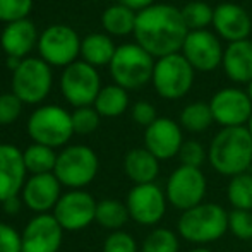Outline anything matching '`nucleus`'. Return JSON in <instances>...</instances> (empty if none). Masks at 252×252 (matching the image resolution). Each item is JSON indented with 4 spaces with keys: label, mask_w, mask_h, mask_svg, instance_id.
<instances>
[{
    "label": "nucleus",
    "mask_w": 252,
    "mask_h": 252,
    "mask_svg": "<svg viewBox=\"0 0 252 252\" xmlns=\"http://www.w3.org/2000/svg\"><path fill=\"white\" fill-rule=\"evenodd\" d=\"M98 202L84 190H72L63 194L53 208V216L63 230L77 232L86 228L96 218Z\"/></svg>",
    "instance_id": "13"
},
{
    "label": "nucleus",
    "mask_w": 252,
    "mask_h": 252,
    "mask_svg": "<svg viewBox=\"0 0 252 252\" xmlns=\"http://www.w3.org/2000/svg\"><path fill=\"white\" fill-rule=\"evenodd\" d=\"M247 129H249V132H251V137H252V115H251L249 122H247Z\"/></svg>",
    "instance_id": "46"
},
{
    "label": "nucleus",
    "mask_w": 252,
    "mask_h": 252,
    "mask_svg": "<svg viewBox=\"0 0 252 252\" xmlns=\"http://www.w3.org/2000/svg\"><path fill=\"white\" fill-rule=\"evenodd\" d=\"M23 63V59H17V57H9L7 59V67L12 70H17V67Z\"/></svg>",
    "instance_id": "43"
},
{
    "label": "nucleus",
    "mask_w": 252,
    "mask_h": 252,
    "mask_svg": "<svg viewBox=\"0 0 252 252\" xmlns=\"http://www.w3.org/2000/svg\"><path fill=\"white\" fill-rule=\"evenodd\" d=\"M129 96L127 91L120 86H106L103 88L94 101V110L101 117H119L127 110Z\"/></svg>",
    "instance_id": "26"
},
{
    "label": "nucleus",
    "mask_w": 252,
    "mask_h": 252,
    "mask_svg": "<svg viewBox=\"0 0 252 252\" xmlns=\"http://www.w3.org/2000/svg\"><path fill=\"white\" fill-rule=\"evenodd\" d=\"M98 156L88 146H69L59 156L55 163V177L62 186L79 190L93 182L98 173Z\"/></svg>",
    "instance_id": "7"
},
{
    "label": "nucleus",
    "mask_w": 252,
    "mask_h": 252,
    "mask_svg": "<svg viewBox=\"0 0 252 252\" xmlns=\"http://www.w3.org/2000/svg\"><path fill=\"white\" fill-rule=\"evenodd\" d=\"M213 119L223 127H244L252 115L249 94L237 88L220 90L209 101Z\"/></svg>",
    "instance_id": "14"
},
{
    "label": "nucleus",
    "mask_w": 252,
    "mask_h": 252,
    "mask_svg": "<svg viewBox=\"0 0 252 252\" xmlns=\"http://www.w3.org/2000/svg\"><path fill=\"white\" fill-rule=\"evenodd\" d=\"M213 14H215V9H211L206 2H189L182 9L184 21L189 31L206 30V26L213 23Z\"/></svg>",
    "instance_id": "32"
},
{
    "label": "nucleus",
    "mask_w": 252,
    "mask_h": 252,
    "mask_svg": "<svg viewBox=\"0 0 252 252\" xmlns=\"http://www.w3.org/2000/svg\"><path fill=\"white\" fill-rule=\"evenodd\" d=\"M189 252H213V251L206 249V247H196V249H192V251H189Z\"/></svg>",
    "instance_id": "44"
},
{
    "label": "nucleus",
    "mask_w": 252,
    "mask_h": 252,
    "mask_svg": "<svg viewBox=\"0 0 252 252\" xmlns=\"http://www.w3.org/2000/svg\"><path fill=\"white\" fill-rule=\"evenodd\" d=\"M166 201V194L156 184H143L134 186L129 190L126 206L134 221L144 226H153L165 216Z\"/></svg>",
    "instance_id": "12"
},
{
    "label": "nucleus",
    "mask_w": 252,
    "mask_h": 252,
    "mask_svg": "<svg viewBox=\"0 0 252 252\" xmlns=\"http://www.w3.org/2000/svg\"><path fill=\"white\" fill-rule=\"evenodd\" d=\"M179 235L168 228H155L143 242L141 252H179Z\"/></svg>",
    "instance_id": "31"
},
{
    "label": "nucleus",
    "mask_w": 252,
    "mask_h": 252,
    "mask_svg": "<svg viewBox=\"0 0 252 252\" xmlns=\"http://www.w3.org/2000/svg\"><path fill=\"white\" fill-rule=\"evenodd\" d=\"M110 72L117 86L124 90H137L153 81L155 60L137 43H127L117 48L110 62Z\"/></svg>",
    "instance_id": "4"
},
{
    "label": "nucleus",
    "mask_w": 252,
    "mask_h": 252,
    "mask_svg": "<svg viewBox=\"0 0 252 252\" xmlns=\"http://www.w3.org/2000/svg\"><path fill=\"white\" fill-rule=\"evenodd\" d=\"M103 252H137V244L130 233L119 230L105 240Z\"/></svg>",
    "instance_id": "38"
},
{
    "label": "nucleus",
    "mask_w": 252,
    "mask_h": 252,
    "mask_svg": "<svg viewBox=\"0 0 252 252\" xmlns=\"http://www.w3.org/2000/svg\"><path fill=\"white\" fill-rule=\"evenodd\" d=\"M0 252H23V235L5 223H0Z\"/></svg>",
    "instance_id": "39"
},
{
    "label": "nucleus",
    "mask_w": 252,
    "mask_h": 252,
    "mask_svg": "<svg viewBox=\"0 0 252 252\" xmlns=\"http://www.w3.org/2000/svg\"><path fill=\"white\" fill-rule=\"evenodd\" d=\"M100 124V113L90 106L77 108L72 113V127L76 134H91Z\"/></svg>",
    "instance_id": "35"
},
{
    "label": "nucleus",
    "mask_w": 252,
    "mask_h": 252,
    "mask_svg": "<svg viewBox=\"0 0 252 252\" xmlns=\"http://www.w3.org/2000/svg\"><path fill=\"white\" fill-rule=\"evenodd\" d=\"M213 122L215 119H213L209 103H190L180 112V126L189 132H204Z\"/></svg>",
    "instance_id": "29"
},
{
    "label": "nucleus",
    "mask_w": 252,
    "mask_h": 252,
    "mask_svg": "<svg viewBox=\"0 0 252 252\" xmlns=\"http://www.w3.org/2000/svg\"><path fill=\"white\" fill-rule=\"evenodd\" d=\"M63 228L53 215L43 213L31 220L23 232V252H59Z\"/></svg>",
    "instance_id": "16"
},
{
    "label": "nucleus",
    "mask_w": 252,
    "mask_h": 252,
    "mask_svg": "<svg viewBox=\"0 0 252 252\" xmlns=\"http://www.w3.org/2000/svg\"><path fill=\"white\" fill-rule=\"evenodd\" d=\"M223 69L233 83L252 81V41H235L223 53Z\"/></svg>",
    "instance_id": "22"
},
{
    "label": "nucleus",
    "mask_w": 252,
    "mask_h": 252,
    "mask_svg": "<svg viewBox=\"0 0 252 252\" xmlns=\"http://www.w3.org/2000/svg\"><path fill=\"white\" fill-rule=\"evenodd\" d=\"M124 170L136 186L155 184V179L159 173V159L146 148H136L124 158Z\"/></svg>",
    "instance_id": "23"
},
{
    "label": "nucleus",
    "mask_w": 252,
    "mask_h": 252,
    "mask_svg": "<svg viewBox=\"0 0 252 252\" xmlns=\"http://www.w3.org/2000/svg\"><path fill=\"white\" fill-rule=\"evenodd\" d=\"M213 26L221 38L230 43L244 41L252 31L251 16L244 7L232 2L220 3L213 14Z\"/></svg>",
    "instance_id": "19"
},
{
    "label": "nucleus",
    "mask_w": 252,
    "mask_h": 252,
    "mask_svg": "<svg viewBox=\"0 0 252 252\" xmlns=\"http://www.w3.org/2000/svg\"><path fill=\"white\" fill-rule=\"evenodd\" d=\"M115 52H117L115 45H113V41L106 34L93 33V34H88L81 41V55H83L84 62L93 67L110 63L113 55H115Z\"/></svg>",
    "instance_id": "24"
},
{
    "label": "nucleus",
    "mask_w": 252,
    "mask_h": 252,
    "mask_svg": "<svg viewBox=\"0 0 252 252\" xmlns=\"http://www.w3.org/2000/svg\"><path fill=\"white\" fill-rule=\"evenodd\" d=\"M146 150L155 155L158 159H170L179 156V151L184 144L182 129L172 119H156L144 132Z\"/></svg>",
    "instance_id": "17"
},
{
    "label": "nucleus",
    "mask_w": 252,
    "mask_h": 252,
    "mask_svg": "<svg viewBox=\"0 0 252 252\" xmlns=\"http://www.w3.org/2000/svg\"><path fill=\"white\" fill-rule=\"evenodd\" d=\"M194 83V69L180 53L158 59L153 72L156 93L166 100H179L186 96Z\"/></svg>",
    "instance_id": "6"
},
{
    "label": "nucleus",
    "mask_w": 252,
    "mask_h": 252,
    "mask_svg": "<svg viewBox=\"0 0 252 252\" xmlns=\"http://www.w3.org/2000/svg\"><path fill=\"white\" fill-rule=\"evenodd\" d=\"M129 209L126 204L115 199H103L96 206V221L103 228H110L119 232L129 220Z\"/></svg>",
    "instance_id": "28"
},
{
    "label": "nucleus",
    "mask_w": 252,
    "mask_h": 252,
    "mask_svg": "<svg viewBox=\"0 0 252 252\" xmlns=\"http://www.w3.org/2000/svg\"><path fill=\"white\" fill-rule=\"evenodd\" d=\"M60 186L59 179L55 173H43V175H33L26 184H24L23 196L24 204L31 211L43 215L48 209L55 208L60 196Z\"/></svg>",
    "instance_id": "20"
},
{
    "label": "nucleus",
    "mask_w": 252,
    "mask_h": 252,
    "mask_svg": "<svg viewBox=\"0 0 252 252\" xmlns=\"http://www.w3.org/2000/svg\"><path fill=\"white\" fill-rule=\"evenodd\" d=\"M155 0H120V3L122 5H126V7H129V9H132V10H144V9H148V7H151V5H155Z\"/></svg>",
    "instance_id": "41"
},
{
    "label": "nucleus",
    "mask_w": 252,
    "mask_h": 252,
    "mask_svg": "<svg viewBox=\"0 0 252 252\" xmlns=\"http://www.w3.org/2000/svg\"><path fill=\"white\" fill-rule=\"evenodd\" d=\"M209 163L225 177L246 173L252 165V137L246 126L223 127L211 141Z\"/></svg>",
    "instance_id": "2"
},
{
    "label": "nucleus",
    "mask_w": 252,
    "mask_h": 252,
    "mask_svg": "<svg viewBox=\"0 0 252 252\" xmlns=\"http://www.w3.org/2000/svg\"><path fill=\"white\" fill-rule=\"evenodd\" d=\"M33 0H0V21L5 23H16V21L26 19L31 12Z\"/></svg>",
    "instance_id": "34"
},
{
    "label": "nucleus",
    "mask_w": 252,
    "mask_h": 252,
    "mask_svg": "<svg viewBox=\"0 0 252 252\" xmlns=\"http://www.w3.org/2000/svg\"><path fill=\"white\" fill-rule=\"evenodd\" d=\"M26 172L23 153L12 144H0V202L24 189Z\"/></svg>",
    "instance_id": "18"
},
{
    "label": "nucleus",
    "mask_w": 252,
    "mask_h": 252,
    "mask_svg": "<svg viewBox=\"0 0 252 252\" xmlns=\"http://www.w3.org/2000/svg\"><path fill=\"white\" fill-rule=\"evenodd\" d=\"M136 17L137 14H134L132 9L122 5H112L103 12L101 16V24L110 34H117V36H124L129 34L136 28Z\"/></svg>",
    "instance_id": "25"
},
{
    "label": "nucleus",
    "mask_w": 252,
    "mask_h": 252,
    "mask_svg": "<svg viewBox=\"0 0 252 252\" xmlns=\"http://www.w3.org/2000/svg\"><path fill=\"white\" fill-rule=\"evenodd\" d=\"M38 48L43 60L50 65H70L81 52L77 33L69 26L57 24L41 33Z\"/></svg>",
    "instance_id": "11"
},
{
    "label": "nucleus",
    "mask_w": 252,
    "mask_h": 252,
    "mask_svg": "<svg viewBox=\"0 0 252 252\" xmlns=\"http://www.w3.org/2000/svg\"><path fill=\"white\" fill-rule=\"evenodd\" d=\"M132 119L136 120L139 126L150 127L158 117H156V110L150 101H137L132 108Z\"/></svg>",
    "instance_id": "40"
},
{
    "label": "nucleus",
    "mask_w": 252,
    "mask_h": 252,
    "mask_svg": "<svg viewBox=\"0 0 252 252\" xmlns=\"http://www.w3.org/2000/svg\"><path fill=\"white\" fill-rule=\"evenodd\" d=\"M206 177L201 168L180 165L173 170L166 182V199L177 209H192L199 206L206 196Z\"/></svg>",
    "instance_id": "9"
},
{
    "label": "nucleus",
    "mask_w": 252,
    "mask_h": 252,
    "mask_svg": "<svg viewBox=\"0 0 252 252\" xmlns=\"http://www.w3.org/2000/svg\"><path fill=\"white\" fill-rule=\"evenodd\" d=\"M24 165L26 170L33 175H43V173H53L57 163V155L52 148L43 146V144H31L26 151L23 153Z\"/></svg>",
    "instance_id": "27"
},
{
    "label": "nucleus",
    "mask_w": 252,
    "mask_h": 252,
    "mask_svg": "<svg viewBox=\"0 0 252 252\" xmlns=\"http://www.w3.org/2000/svg\"><path fill=\"white\" fill-rule=\"evenodd\" d=\"M226 196L233 209L252 211V173L246 172L230 179Z\"/></svg>",
    "instance_id": "30"
},
{
    "label": "nucleus",
    "mask_w": 252,
    "mask_h": 252,
    "mask_svg": "<svg viewBox=\"0 0 252 252\" xmlns=\"http://www.w3.org/2000/svg\"><path fill=\"white\" fill-rule=\"evenodd\" d=\"M228 230L239 240H252V211L232 209L228 213Z\"/></svg>",
    "instance_id": "33"
},
{
    "label": "nucleus",
    "mask_w": 252,
    "mask_h": 252,
    "mask_svg": "<svg viewBox=\"0 0 252 252\" xmlns=\"http://www.w3.org/2000/svg\"><path fill=\"white\" fill-rule=\"evenodd\" d=\"M52 88V70L41 59H24L14 70L12 93L23 103H38L47 98Z\"/></svg>",
    "instance_id": "8"
},
{
    "label": "nucleus",
    "mask_w": 252,
    "mask_h": 252,
    "mask_svg": "<svg viewBox=\"0 0 252 252\" xmlns=\"http://www.w3.org/2000/svg\"><path fill=\"white\" fill-rule=\"evenodd\" d=\"M182 50L192 69L202 72L215 70L223 62V53H225L221 50L220 40L208 30L189 31Z\"/></svg>",
    "instance_id": "15"
},
{
    "label": "nucleus",
    "mask_w": 252,
    "mask_h": 252,
    "mask_svg": "<svg viewBox=\"0 0 252 252\" xmlns=\"http://www.w3.org/2000/svg\"><path fill=\"white\" fill-rule=\"evenodd\" d=\"M134 34L139 47L150 55L163 59L182 50L189 28L180 9L168 3H155L137 12Z\"/></svg>",
    "instance_id": "1"
},
{
    "label": "nucleus",
    "mask_w": 252,
    "mask_h": 252,
    "mask_svg": "<svg viewBox=\"0 0 252 252\" xmlns=\"http://www.w3.org/2000/svg\"><path fill=\"white\" fill-rule=\"evenodd\" d=\"M179 235L197 246L220 240L228 232V213L216 202H201L182 213L177 223Z\"/></svg>",
    "instance_id": "3"
},
{
    "label": "nucleus",
    "mask_w": 252,
    "mask_h": 252,
    "mask_svg": "<svg viewBox=\"0 0 252 252\" xmlns=\"http://www.w3.org/2000/svg\"><path fill=\"white\" fill-rule=\"evenodd\" d=\"M247 94H249V98H251V101H252V81L249 83V88H247Z\"/></svg>",
    "instance_id": "45"
},
{
    "label": "nucleus",
    "mask_w": 252,
    "mask_h": 252,
    "mask_svg": "<svg viewBox=\"0 0 252 252\" xmlns=\"http://www.w3.org/2000/svg\"><path fill=\"white\" fill-rule=\"evenodd\" d=\"M2 204H3V209H5L7 215H16L21 208V199L17 196H14V197H10V199L3 201Z\"/></svg>",
    "instance_id": "42"
},
{
    "label": "nucleus",
    "mask_w": 252,
    "mask_h": 252,
    "mask_svg": "<svg viewBox=\"0 0 252 252\" xmlns=\"http://www.w3.org/2000/svg\"><path fill=\"white\" fill-rule=\"evenodd\" d=\"M36 40L38 33L34 24L30 19H21L7 24V28L2 33V38H0V45L9 57L23 59L26 53L31 52Z\"/></svg>",
    "instance_id": "21"
},
{
    "label": "nucleus",
    "mask_w": 252,
    "mask_h": 252,
    "mask_svg": "<svg viewBox=\"0 0 252 252\" xmlns=\"http://www.w3.org/2000/svg\"><path fill=\"white\" fill-rule=\"evenodd\" d=\"M23 110V101L14 93L0 94V126H7L17 120Z\"/></svg>",
    "instance_id": "37"
},
{
    "label": "nucleus",
    "mask_w": 252,
    "mask_h": 252,
    "mask_svg": "<svg viewBox=\"0 0 252 252\" xmlns=\"http://www.w3.org/2000/svg\"><path fill=\"white\" fill-rule=\"evenodd\" d=\"M60 88L70 105L83 108L96 101L100 94V76L96 69L86 62H74L65 67L60 79Z\"/></svg>",
    "instance_id": "10"
},
{
    "label": "nucleus",
    "mask_w": 252,
    "mask_h": 252,
    "mask_svg": "<svg viewBox=\"0 0 252 252\" xmlns=\"http://www.w3.org/2000/svg\"><path fill=\"white\" fill-rule=\"evenodd\" d=\"M179 158L184 166L201 168V165L206 159V151L202 144L197 143V141H184L182 148L179 151Z\"/></svg>",
    "instance_id": "36"
},
{
    "label": "nucleus",
    "mask_w": 252,
    "mask_h": 252,
    "mask_svg": "<svg viewBox=\"0 0 252 252\" xmlns=\"http://www.w3.org/2000/svg\"><path fill=\"white\" fill-rule=\"evenodd\" d=\"M28 132L36 144L53 150L65 144L74 134L72 115L55 105L41 106L31 113L28 120Z\"/></svg>",
    "instance_id": "5"
}]
</instances>
